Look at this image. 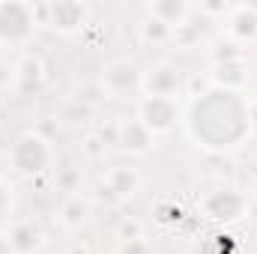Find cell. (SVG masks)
<instances>
[{
    "label": "cell",
    "instance_id": "cell-2",
    "mask_svg": "<svg viewBox=\"0 0 257 254\" xmlns=\"http://www.w3.org/2000/svg\"><path fill=\"white\" fill-rule=\"evenodd\" d=\"M0 254H9L6 251V245H3V239H0Z\"/></svg>",
    "mask_w": 257,
    "mask_h": 254
},
{
    "label": "cell",
    "instance_id": "cell-1",
    "mask_svg": "<svg viewBox=\"0 0 257 254\" xmlns=\"http://www.w3.org/2000/svg\"><path fill=\"white\" fill-rule=\"evenodd\" d=\"M27 24H30V15L24 6H0V33L15 39V36H24L27 33Z\"/></svg>",
    "mask_w": 257,
    "mask_h": 254
}]
</instances>
